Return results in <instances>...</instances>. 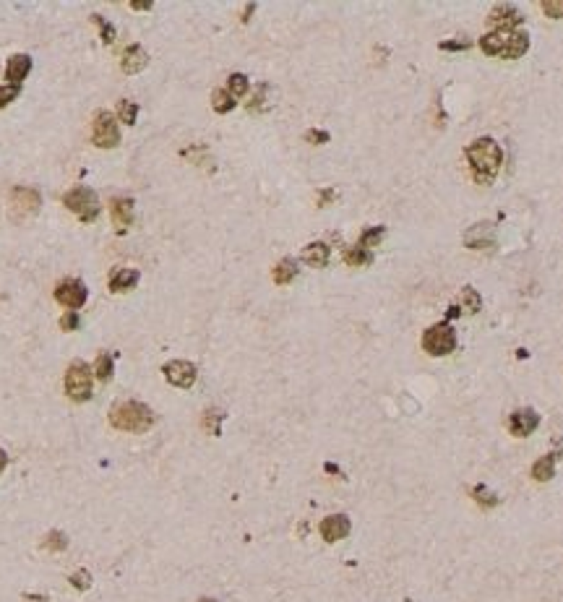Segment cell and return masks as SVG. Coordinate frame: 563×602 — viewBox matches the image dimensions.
<instances>
[{
	"label": "cell",
	"mask_w": 563,
	"mask_h": 602,
	"mask_svg": "<svg viewBox=\"0 0 563 602\" xmlns=\"http://www.w3.org/2000/svg\"><path fill=\"white\" fill-rule=\"evenodd\" d=\"M537 425H540V415L535 410H517L511 415V420H508V430L517 438L529 436Z\"/></svg>",
	"instance_id": "cell-15"
},
{
	"label": "cell",
	"mask_w": 563,
	"mask_h": 602,
	"mask_svg": "<svg viewBox=\"0 0 563 602\" xmlns=\"http://www.w3.org/2000/svg\"><path fill=\"white\" fill-rule=\"evenodd\" d=\"M540 8L548 18H563V0H543Z\"/></svg>",
	"instance_id": "cell-34"
},
{
	"label": "cell",
	"mask_w": 563,
	"mask_h": 602,
	"mask_svg": "<svg viewBox=\"0 0 563 602\" xmlns=\"http://www.w3.org/2000/svg\"><path fill=\"white\" fill-rule=\"evenodd\" d=\"M42 547H45V550H50V553H60V550H65V547H68V537H65V532H57V529H53V532H50V535L45 537Z\"/></svg>",
	"instance_id": "cell-27"
},
{
	"label": "cell",
	"mask_w": 563,
	"mask_h": 602,
	"mask_svg": "<svg viewBox=\"0 0 563 602\" xmlns=\"http://www.w3.org/2000/svg\"><path fill=\"white\" fill-rule=\"evenodd\" d=\"M248 76H243V73H232L230 79H227V91H230L232 97L238 100V97H245L248 94Z\"/></svg>",
	"instance_id": "cell-25"
},
{
	"label": "cell",
	"mask_w": 563,
	"mask_h": 602,
	"mask_svg": "<svg viewBox=\"0 0 563 602\" xmlns=\"http://www.w3.org/2000/svg\"><path fill=\"white\" fill-rule=\"evenodd\" d=\"M266 91H269V89H266V83H261V86H259V94H256V97H253V102L248 105L250 112H253V109H261V107H264V94H266Z\"/></svg>",
	"instance_id": "cell-39"
},
{
	"label": "cell",
	"mask_w": 563,
	"mask_h": 602,
	"mask_svg": "<svg viewBox=\"0 0 563 602\" xmlns=\"http://www.w3.org/2000/svg\"><path fill=\"white\" fill-rule=\"evenodd\" d=\"M488 18L496 29H517L519 24H522V13H519L517 6H511V3H498V6H493Z\"/></svg>",
	"instance_id": "cell-12"
},
{
	"label": "cell",
	"mask_w": 563,
	"mask_h": 602,
	"mask_svg": "<svg viewBox=\"0 0 563 602\" xmlns=\"http://www.w3.org/2000/svg\"><path fill=\"white\" fill-rule=\"evenodd\" d=\"M32 71V58L24 53L19 55H11L8 58V65H6V81L13 83V86H21V81L29 76Z\"/></svg>",
	"instance_id": "cell-16"
},
{
	"label": "cell",
	"mask_w": 563,
	"mask_h": 602,
	"mask_svg": "<svg viewBox=\"0 0 563 602\" xmlns=\"http://www.w3.org/2000/svg\"><path fill=\"white\" fill-rule=\"evenodd\" d=\"M480 50L490 58L517 60L529 50V36L517 29H493L480 39Z\"/></svg>",
	"instance_id": "cell-3"
},
{
	"label": "cell",
	"mask_w": 563,
	"mask_h": 602,
	"mask_svg": "<svg viewBox=\"0 0 563 602\" xmlns=\"http://www.w3.org/2000/svg\"><path fill=\"white\" fill-rule=\"evenodd\" d=\"M475 501L480 503V506H485V509H490V506H498V498H496V495H490L488 488H482V485H477V488H475Z\"/></svg>",
	"instance_id": "cell-35"
},
{
	"label": "cell",
	"mask_w": 563,
	"mask_h": 602,
	"mask_svg": "<svg viewBox=\"0 0 563 602\" xmlns=\"http://www.w3.org/2000/svg\"><path fill=\"white\" fill-rule=\"evenodd\" d=\"M384 235H386V229L384 227H368L360 235V243H358V246L365 248V250H370V248H376L381 240H384Z\"/></svg>",
	"instance_id": "cell-28"
},
{
	"label": "cell",
	"mask_w": 563,
	"mask_h": 602,
	"mask_svg": "<svg viewBox=\"0 0 563 602\" xmlns=\"http://www.w3.org/2000/svg\"><path fill=\"white\" fill-rule=\"evenodd\" d=\"M110 214H112V225L118 227V232H126V229L133 225V199H128V196L112 199Z\"/></svg>",
	"instance_id": "cell-14"
},
{
	"label": "cell",
	"mask_w": 563,
	"mask_h": 602,
	"mask_svg": "<svg viewBox=\"0 0 563 602\" xmlns=\"http://www.w3.org/2000/svg\"><path fill=\"white\" fill-rule=\"evenodd\" d=\"M344 264L368 266V264H373V253H370V250H365V248H360V246L347 248V250H344Z\"/></svg>",
	"instance_id": "cell-24"
},
{
	"label": "cell",
	"mask_w": 563,
	"mask_h": 602,
	"mask_svg": "<svg viewBox=\"0 0 563 602\" xmlns=\"http://www.w3.org/2000/svg\"><path fill=\"white\" fill-rule=\"evenodd\" d=\"M235 97H232L230 91L227 89H214L212 91V107L214 112H219V115H224V112H232L235 109Z\"/></svg>",
	"instance_id": "cell-22"
},
{
	"label": "cell",
	"mask_w": 563,
	"mask_h": 602,
	"mask_svg": "<svg viewBox=\"0 0 563 602\" xmlns=\"http://www.w3.org/2000/svg\"><path fill=\"white\" fill-rule=\"evenodd\" d=\"M11 201H13V214H19V217H32L42 206L39 191L37 188H29V185H16L11 191Z\"/></svg>",
	"instance_id": "cell-9"
},
{
	"label": "cell",
	"mask_w": 563,
	"mask_h": 602,
	"mask_svg": "<svg viewBox=\"0 0 563 602\" xmlns=\"http://www.w3.org/2000/svg\"><path fill=\"white\" fill-rule=\"evenodd\" d=\"M253 11H256V6H253V3H250V6H245V11H243V21H248V16L253 13Z\"/></svg>",
	"instance_id": "cell-44"
},
{
	"label": "cell",
	"mask_w": 563,
	"mask_h": 602,
	"mask_svg": "<svg viewBox=\"0 0 563 602\" xmlns=\"http://www.w3.org/2000/svg\"><path fill=\"white\" fill-rule=\"evenodd\" d=\"M139 279L141 274L136 269H112L107 284H110V292H130L139 284Z\"/></svg>",
	"instance_id": "cell-18"
},
{
	"label": "cell",
	"mask_w": 563,
	"mask_h": 602,
	"mask_svg": "<svg viewBox=\"0 0 563 602\" xmlns=\"http://www.w3.org/2000/svg\"><path fill=\"white\" fill-rule=\"evenodd\" d=\"M454 347H456V337H454V328L449 323H435L423 334V349L428 355H449V352H454Z\"/></svg>",
	"instance_id": "cell-6"
},
{
	"label": "cell",
	"mask_w": 563,
	"mask_h": 602,
	"mask_svg": "<svg viewBox=\"0 0 563 602\" xmlns=\"http://www.w3.org/2000/svg\"><path fill=\"white\" fill-rule=\"evenodd\" d=\"M201 602H217V600H201Z\"/></svg>",
	"instance_id": "cell-45"
},
{
	"label": "cell",
	"mask_w": 563,
	"mask_h": 602,
	"mask_svg": "<svg viewBox=\"0 0 563 602\" xmlns=\"http://www.w3.org/2000/svg\"><path fill=\"white\" fill-rule=\"evenodd\" d=\"M470 47V42H441V50H467Z\"/></svg>",
	"instance_id": "cell-40"
},
{
	"label": "cell",
	"mask_w": 563,
	"mask_h": 602,
	"mask_svg": "<svg viewBox=\"0 0 563 602\" xmlns=\"http://www.w3.org/2000/svg\"><path fill=\"white\" fill-rule=\"evenodd\" d=\"M224 420V412L222 410H209L203 412V430L209 436H219V422Z\"/></svg>",
	"instance_id": "cell-30"
},
{
	"label": "cell",
	"mask_w": 563,
	"mask_h": 602,
	"mask_svg": "<svg viewBox=\"0 0 563 602\" xmlns=\"http://www.w3.org/2000/svg\"><path fill=\"white\" fill-rule=\"evenodd\" d=\"M480 305H482L480 295L472 290V287H464L462 290V310L464 313L472 316V313H477V310H480Z\"/></svg>",
	"instance_id": "cell-29"
},
{
	"label": "cell",
	"mask_w": 563,
	"mask_h": 602,
	"mask_svg": "<svg viewBox=\"0 0 563 602\" xmlns=\"http://www.w3.org/2000/svg\"><path fill=\"white\" fill-rule=\"evenodd\" d=\"M329 255H332V248L326 243H311V246L303 248V261L308 266H316V269H323L329 264Z\"/></svg>",
	"instance_id": "cell-19"
},
{
	"label": "cell",
	"mask_w": 563,
	"mask_h": 602,
	"mask_svg": "<svg viewBox=\"0 0 563 602\" xmlns=\"http://www.w3.org/2000/svg\"><path fill=\"white\" fill-rule=\"evenodd\" d=\"M183 156H185V159H191V162L201 164V167H203V156H206V149H203L201 144H196V146H191V149H185Z\"/></svg>",
	"instance_id": "cell-36"
},
{
	"label": "cell",
	"mask_w": 563,
	"mask_h": 602,
	"mask_svg": "<svg viewBox=\"0 0 563 602\" xmlns=\"http://www.w3.org/2000/svg\"><path fill=\"white\" fill-rule=\"evenodd\" d=\"M92 141L100 149H115L121 144V126L112 112H97L92 126Z\"/></svg>",
	"instance_id": "cell-7"
},
{
	"label": "cell",
	"mask_w": 563,
	"mask_h": 602,
	"mask_svg": "<svg viewBox=\"0 0 563 602\" xmlns=\"http://www.w3.org/2000/svg\"><path fill=\"white\" fill-rule=\"evenodd\" d=\"M334 199V191H321V201H318V206H326L329 201Z\"/></svg>",
	"instance_id": "cell-42"
},
{
	"label": "cell",
	"mask_w": 563,
	"mask_h": 602,
	"mask_svg": "<svg viewBox=\"0 0 563 602\" xmlns=\"http://www.w3.org/2000/svg\"><path fill=\"white\" fill-rule=\"evenodd\" d=\"M71 587H74V589H79V592H86V589L92 587V574H89L86 568H81V571L71 574Z\"/></svg>",
	"instance_id": "cell-33"
},
{
	"label": "cell",
	"mask_w": 563,
	"mask_h": 602,
	"mask_svg": "<svg viewBox=\"0 0 563 602\" xmlns=\"http://www.w3.org/2000/svg\"><path fill=\"white\" fill-rule=\"evenodd\" d=\"M350 529H352V524L344 514H334V516H326V519L321 521V537L326 540V542H337V540L347 537Z\"/></svg>",
	"instance_id": "cell-13"
},
{
	"label": "cell",
	"mask_w": 563,
	"mask_h": 602,
	"mask_svg": "<svg viewBox=\"0 0 563 602\" xmlns=\"http://www.w3.org/2000/svg\"><path fill=\"white\" fill-rule=\"evenodd\" d=\"M115 373V357L110 352H100L97 355V363H94V375L100 378L102 383H107Z\"/></svg>",
	"instance_id": "cell-21"
},
{
	"label": "cell",
	"mask_w": 563,
	"mask_h": 602,
	"mask_svg": "<svg viewBox=\"0 0 563 602\" xmlns=\"http://www.w3.org/2000/svg\"><path fill=\"white\" fill-rule=\"evenodd\" d=\"M130 8L133 11H151L154 8V3H149V0H133V3H130Z\"/></svg>",
	"instance_id": "cell-41"
},
{
	"label": "cell",
	"mask_w": 563,
	"mask_h": 602,
	"mask_svg": "<svg viewBox=\"0 0 563 602\" xmlns=\"http://www.w3.org/2000/svg\"><path fill=\"white\" fill-rule=\"evenodd\" d=\"M21 94V86H13V83H3L0 86V109L8 107L11 102H16V97Z\"/></svg>",
	"instance_id": "cell-32"
},
{
	"label": "cell",
	"mask_w": 563,
	"mask_h": 602,
	"mask_svg": "<svg viewBox=\"0 0 563 602\" xmlns=\"http://www.w3.org/2000/svg\"><path fill=\"white\" fill-rule=\"evenodd\" d=\"M154 422H157V415L151 412V407L136 399L115 401L110 407V425L123 433H147L154 428Z\"/></svg>",
	"instance_id": "cell-2"
},
{
	"label": "cell",
	"mask_w": 563,
	"mask_h": 602,
	"mask_svg": "<svg viewBox=\"0 0 563 602\" xmlns=\"http://www.w3.org/2000/svg\"><path fill=\"white\" fill-rule=\"evenodd\" d=\"M92 21L97 24V27H100L104 45H112V42H115V27H112V24L104 16H100V13H92Z\"/></svg>",
	"instance_id": "cell-31"
},
{
	"label": "cell",
	"mask_w": 563,
	"mask_h": 602,
	"mask_svg": "<svg viewBox=\"0 0 563 602\" xmlns=\"http://www.w3.org/2000/svg\"><path fill=\"white\" fill-rule=\"evenodd\" d=\"M162 373L177 389H191L196 383V375H198L196 373V365L188 363V360H170V363L162 365Z\"/></svg>",
	"instance_id": "cell-10"
},
{
	"label": "cell",
	"mask_w": 563,
	"mask_h": 602,
	"mask_svg": "<svg viewBox=\"0 0 563 602\" xmlns=\"http://www.w3.org/2000/svg\"><path fill=\"white\" fill-rule=\"evenodd\" d=\"M555 472V456L553 454H548L543 456L540 462H535V467H532V477L535 480H540V483H545V480H550Z\"/></svg>",
	"instance_id": "cell-23"
},
{
	"label": "cell",
	"mask_w": 563,
	"mask_h": 602,
	"mask_svg": "<svg viewBox=\"0 0 563 602\" xmlns=\"http://www.w3.org/2000/svg\"><path fill=\"white\" fill-rule=\"evenodd\" d=\"M6 467H8V454L0 448V474H3V469H6Z\"/></svg>",
	"instance_id": "cell-43"
},
{
	"label": "cell",
	"mask_w": 563,
	"mask_h": 602,
	"mask_svg": "<svg viewBox=\"0 0 563 602\" xmlns=\"http://www.w3.org/2000/svg\"><path fill=\"white\" fill-rule=\"evenodd\" d=\"M121 65H123V71L128 73V76H136V73H141L149 65L147 50H144L141 45H128V47H126V53H123Z\"/></svg>",
	"instance_id": "cell-17"
},
{
	"label": "cell",
	"mask_w": 563,
	"mask_h": 602,
	"mask_svg": "<svg viewBox=\"0 0 563 602\" xmlns=\"http://www.w3.org/2000/svg\"><path fill=\"white\" fill-rule=\"evenodd\" d=\"M86 297H89V290H86V284L79 282V279H63V282L55 287V300L71 310L81 308L83 302H86Z\"/></svg>",
	"instance_id": "cell-8"
},
{
	"label": "cell",
	"mask_w": 563,
	"mask_h": 602,
	"mask_svg": "<svg viewBox=\"0 0 563 602\" xmlns=\"http://www.w3.org/2000/svg\"><path fill=\"white\" fill-rule=\"evenodd\" d=\"M65 394H68L71 401L92 399V368L83 360H76V363L68 365V370H65Z\"/></svg>",
	"instance_id": "cell-5"
},
{
	"label": "cell",
	"mask_w": 563,
	"mask_h": 602,
	"mask_svg": "<svg viewBox=\"0 0 563 602\" xmlns=\"http://www.w3.org/2000/svg\"><path fill=\"white\" fill-rule=\"evenodd\" d=\"M271 276H274V282L282 284V287H285V284H290L297 276V261H295V258H282V261L274 266Z\"/></svg>",
	"instance_id": "cell-20"
},
{
	"label": "cell",
	"mask_w": 563,
	"mask_h": 602,
	"mask_svg": "<svg viewBox=\"0 0 563 602\" xmlns=\"http://www.w3.org/2000/svg\"><path fill=\"white\" fill-rule=\"evenodd\" d=\"M467 159H470V167L475 173V180L482 182V185H490L493 178L498 175L501 162H503V154H501V146L493 141L490 136L475 138L470 146H467Z\"/></svg>",
	"instance_id": "cell-1"
},
{
	"label": "cell",
	"mask_w": 563,
	"mask_h": 602,
	"mask_svg": "<svg viewBox=\"0 0 563 602\" xmlns=\"http://www.w3.org/2000/svg\"><path fill=\"white\" fill-rule=\"evenodd\" d=\"M79 323H81V321H79V313H76V310H68L63 319H60V328H63V331H76Z\"/></svg>",
	"instance_id": "cell-37"
},
{
	"label": "cell",
	"mask_w": 563,
	"mask_h": 602,
	"mask_svg": "<svg viewBox=\"0 0 563 602\" xmlns=\"http://www.w3.org/2000/svg\"><path fill=\"white\" fill-rule=\"evenodd\" d=\"M305 138H308V141H311V144H329V133H326V131H308V133H305Z\"/></svg>",
	"instance_id": "cell-38"
},
{
	"label": "cell",
	"mask_w": 563,
	"mask_h": 602,
	"mask_svg": "<svg viewBox=\"0 0 563 602\" xmlns=\"http://www.w3.org/2000/svg\"><path fill=\"white\" fill-rule=\"evenodd\" d=\"M63 206L71 214H76V217L81 219V222H97V217H100V199H97V193L92 191V188H86V185H76V188H71V191L65 193L63 196Z\"/></svg>",
	"instance_id": "cell-4"
},
{
	"label": "cell",
	"mask_w": 563,
	"mask_h": 602,
	"mask_svg": "<svg viewBox=\"0 0 563 602\" xmlns=\"http://www.w3.org/2000/svg\"><path fill=\"white\" fill-rule=\"evenodd\" d=\"M464 246L472 248V250H490L496 246V227L490 222H480V225H472L467 232H464Z\"/></svg>",
	"instance_id": "cell-11"
},
{
	"label": "cell",
	"mask_w": 563,
	"mask_h": 602,
	"mask_svg": "<svg viewBox=\"0 0 563 602\" xmlns=\"http://www.w3.org/2000/svg\"><path fill=\"white\" fill-rule=\"evenodd\" d=\"M118 115H121V123L126 126H133L136 118H139V105L130 100H121L118 102Z\"/></svg>",
	"instance_id": "cell-26"
}]
</instances>
